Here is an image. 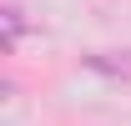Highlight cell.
Masks as SVG:
<instances>
[{
  "mask_svg": "<svg viewBox=\"0 0 131 126\" xmlns=\"http://www.w3.org/2000/svg\"><path fill=\"white\" fill-rule=\"evenodd\" d=\"M86 66L106 71V76H131V50H121V56H86Z\"/></svg>",
  "mask_w": 131,
  "mask_h": 126,
  "instance_id": "6da1fadb",
  "label": "cell"
},
{
  "mask_svg": "<svg viewBox=\"0 0 131 126\" xmlns=\"http://www.w3.org/2000/svg\"><path fill=\"white\" fill-rule=\"evenodd\" d=\"M20 30H25V20H20V10L10 5L5 10V50H15V40H20Z\"/></svg>",
  "mask_w": 131,
  "mask_h": 126,
  "instance_id": "7a4b0ae2",
  "label": "cell"
}]
</instances>
